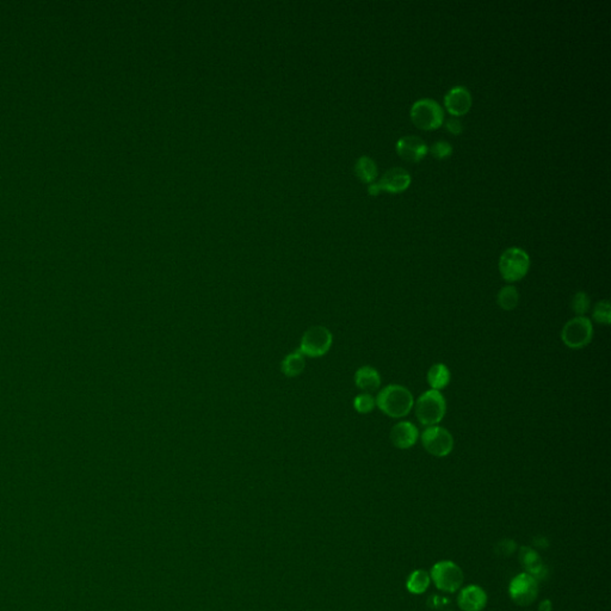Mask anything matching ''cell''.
<instances>
[{
	"mask_svg": "<svg viewBox=\"0 0 611 611\" xmlns=\"http://www.w3.org/2000/svg\"><path fill=\"white\" fill-rule=\"evenodd\" d=\"M375 402L380 411L390 418H404L409 416L414 406L412 393L406 387L400 385L385 387L378 392Z\"/></svg>",
	"mask_w": 611,
	"mask_h": 611,
	"instance_id": "1",
	"label": "cell"
},
{
	"mask_svg": "<svg viewBox=\"0 0 611 611\" xmlns=\"http://www.w3.org/2000/svg\"><path fill=\"white\" fill-rule=\"evenodd\" d=\"M414 406L416 419L428 428L440 424L447 412V402L440 390H426L416 399Z\"/></svg>",
	"mask_w": 611,
	"mask_h": 611,
	"instance_id": "2",
	"label": "cell"
},
{
	"mask_svg": "<svg viewBox=\"0 0 611 611\" xmlns=\"http://www.w3.org/2000/svg\"><path fill=\"white\" fill-rule=\"evenodd\" d=\"M498 266L502 278L506 282L514 283L526 277L529 271V254L519 247H510L502 253Z\"/></svg>",
	"mask_w": 611,
	"mask_h": 611,
	"instance_id": "3",
	"label": "cell"
},
{
	"mask_svg": "<svg viewBox=\"0 0 611 611\" xmlns=\"http://www.w3.org/2000/svg\"><path fill=\"white\" fill-rule=\"evenodd\" d=\"M411 120L416 128L433 130L443 125L444 111L436 101L423 98L414 101L411 108Z\"/></svg>",
	"mask_w": 611,
	"mask_h": 611,
	"instance_id": "4",
	"label": "cell"
},
{
	"mask_svg": "<svg viewBox=\"0 0 611 611\" xmlns=\"http://www.w3.org/2000/svg\"><path fill=\"white\" fill-rule=\"evenodd\" d=\"M593 337L591 320L586 316H576L566 323L561 331V340L566 347L579 350L588 347Z\"/></svg>",
	"mask_w": 611,
	"mask_h": 611,
	"instance_id": "5",
	"label": "cell"
},
{
	"mask_svg": "<svg viewBox=\"0 0 611 611\" xmlns=\"http://www.w3.org/2000/svg\"><path fill=\"white\" fill-rule=\"evenodd\" d=\"M333 335L328 328L323 326H313L304 332L300 342L301 354L304 357L318 359L326 354L332 347Z\"/></svg>",
	"mask_w": 611,
	"mask_h": 611,
	"instance_id": "6",
	"label": "cell"
},
{
	"mask_svg": "<svg viewBox=\"0 0 611 611\" xmlns=\"http://www.w3.org/2000/svg\"><path fill=\"white\" fill-rule=\"evenodd\" d=\"M430 578L443 592H456L464 583V572L452 561H440L432 567Z\"/></svg>",
	"mask_w": 611,
	"mask_h": 611,
	"instance_id": "7",
	"label": "cell"
},
{
	"mask_svg": "<svg viewBox=\"0 0 611 611\" xmlns=\"http://www.w3.org/2000/svg\"><path fill=\"white\" fill-rule=\"evenodd\" d=\"M421 438L425 450L435 457H445L454 449L452 433L438 425L425 428Z\"/></svg>",
	"mask_w": 611,
	"mask_h": 611,
	"instance_id": "8",
	"label": "cell"
},
{
	"mask_svg": "<svg viewBox=\"0 0 611 611\" xmlns=\"http://www.w3.org/2000/svg\"><path fill=\"white\" fill-rule=\"evenodd\" d=\"M509 595L514 603L521 607H528L538 598V580L526 572L518 574L511 580Z\"/></svg>",
	"mask_w": 611,
	"mask_h": 611,
	"instance_id": "9",
	"label": "cell"
},
{
	"mask_svg": "<svg viewBox=\"0 0 611 611\" xmlns=\"http://www.w3.org/2000/svg\"><path fill=\"white\" fill-rule=\"evenodd\" d=\"M411 184V175L405 168H393L387 170L381 180L369 185L370 195H378L380 191H387L390 194H399L405 191Z\"/></svg>",
	"mask_w": 611,
	"mask_h": 611,
	"instance_id": "10",
	"label": "cell"
},
{
	"mask_svg": "<svg viewBox=\"0 0 611 611\" xmlns=\"http://www.w3.org/2000/svg\"><path fill=\"white\" fill-rule=\"evenodd\" d=\"M397 152L401 159L416 163L421 161L428 152V146L423 139L414 135L401 137L397 142Z\"/></svg>",
	"mask_w": 611,
	"mask_h": 611,
	"instance_id": "11",
	"label": "cell"
},
{
	"mask_svg": "<svg viewBox=\"0 0 611 611\" xmlns=\"http://www.w3.org/2000/svg\"><path fill=\"white\" fill-rule=\"evenodd\" d=\"M444 106L452 116H462L471 106V94L464 86H455L444 97Z\"/></svg>",
	"mask_w": 611,
	"mask_h": 611,
	"instance_id": "12",
	"label": "cell"
},
{
	"mask_svg": "<svg viewBox=\"0 0 611 611\" xmlns=\"http://www.w3.org/2000/svg\"><path fill=\"white\" fill-rule=\"evenodd\" d=\"M419 438V431L411 421H400L390 430V440L397 449H409Z\"/></svg>",
	"mask_w": 611,
	"mask_h": 611,
	"instance_id": "13",
	"label": "cell"
},
{
	"mask_svg": "<svg viewBox=\"0 0 611 611\" xmlns=\"http://www.w3.org/2000/svg\"><path fill=\"white\" fill-rule=\"evenodd\" d=\"M457 604L462 611H483L487 605V595L478 585H469L459 592Z\"/></svg>",
	"mask_w": 611,
	"mask_h": 611,
	"instance_id": "14",
	"label": "cell"
},
{
	"mask_svg": "<svg viewBox=\"0 0 611 611\" xmlns=\"http://www.w3.org/2000/svg\"><path fill=\"white\" fill-rule=\"evenodd\" d=\"M519 561L523 569H526V573L533 576L535 579H543L547 576V567L535 549L521 547L519 552Z\"/></svg>",
	"mask_w": 611,
	"mask_h": 611,
	"instance_id": "15",
	"label": "cell"
},
{
	"mask_svg": "<svg viewBox=\"0 0 611 611\" xmlns=\"http://www.w3.org/2000/svg\"><path fill=\"white\" fill-rule=\"evenodd\" d=\"M354 383L363 393H373L381 385V378L378 370L373 366H361L354 374Z\"/></svg>",
	"mask_w": 611,
	"mask_h": 611,
	"instance_id": "16",
	"label": "cell"
},
{
	"mask_svg": "<svg viewBox=\"0 0 611 611\" xmlns=\"http://www.w3.org/2000/svg\"><path fill=\"white\" fill-rule=\"evenodd\" d=\"M450 370L443 363H436L428 369L426 380L432 390H442L449 385L450 382Z\"/></svg>",
	"mask_w": 611,
	"mask_h": 611,
	"instance_id": "17",
	"label": "cell"
},
{
	"mask_svg": "<svg viewBox=\"0 0 611 611\" xmlns=\"http://www.w3.org/2000/svg\"><path fill=\"white\" fill-rule=\"evenodd\" d=\"M304 366H306V359L299 350L287 354L280 363V370L287 378L299 376L304 371Z\"/></svg>",
	"mask_w": 611,
	"mask_h": 611,
	"instance_id": "18",
	"label": "cell"
},
{
	"mask_svg": "<svg viewBox=\"0 0 611 611\" xmlns=\"http://www.w3.org/2000/svg\"><path fill=\"white\" fill-rule=\"evenodd\" d=\"M431 583V578L424 569H416L411 573L406 583V588L412 595H423Z\"/></svg>",
	"mask_w": 611,
	"mask_h": 611,
	"instance_id": "19",
	"label": "cell"
},
{
	"mask_svg": "<svg viewBox=\"0 0 611 611\" xmlns=\"http://www.w3.org/2000/svg\"><path fill=\"white\" fill-rule=\"evenodd\" d=\"M356 175H359V180L366 183H374L376 177H378V166L374 160L369 156H361L356 166H354Z\"/></svg>",
	"mask_w": 611,
	"mask_h": 611,
	"instance_id": "20",
	"label": "cell"
},
{
	"mask_svg": "<svg viewBox=\"0 0 611 611\" xmlns=\"http://www.w3.org/2000/svg\"><path fill=\"white\" fill-rule=\"evenodd\" d=\"M497 302L499 307L504 311H514V308L517 307L519 304V292L517 288L514 285H506L504 288L500 289V292L497 295Z\"/></svg>",
	"mask_w": 611,
	"mask_h": 611,
	"instance_id": "21",
	"label": "cell"
},
{
	"mask_svg": "<svg viewBox=\"0 0 611 611\" xmlns=\"http://www.w3.org/2000/svg\"><path fill=\"white\" fill-rule=\"evenodd\" d=\"M592 316H593L595 323H602V325H610L611 306L609 301L603 300L597 302L593 307Z\"/></svg>",
	"mask_w": 611,
	"mask_h": 611,
	"instance_id": "22",
	"label": "cell"
},
{
	"mask_svg": "<svg viewBox=\"0 0 611 611\" xmlns=\"http://www.w3.org/2000/svg\"><path fill=\"white\" fill-rule=\"evenodd\" d=\"M572 309L576 316H584L591 307V300L588 294L584 292H578L572 299Z\"/></svg>",
	"mask_w": 611,
	"mask_h": 611,
	"instance_id": "23",
	"label": "cell"
},
{
	"mask_svg": "<svg viewBox=\"0 0 611 611\" xmlns=\"http://www.w3.org/2000/svg\"><path fill=\"white\" fill-rule=\"evenodd\" d=\"M375 406H376V402H375V399L371 394H359L357 397H354V409L357 412L361 413V414H366V413L371 412L375 409Z\"/></svg>",
	"mask_w": 611,
	"mask_h": 611,
	"instance_id": "24",
	"label": "cell"
},
{
	"mask_svg": "<svg viewBox=\"0 0 611 611\" xmlns=\"http://www.w3.org/2000/svg\"><path fill=\"white\" fill-rule=\"evenodd\" d=\"M428 149H430L432 156L440 160L448 158V156H452V144L445 140L435 141Z\"/></svg>",
	"mask_w": 611,
	"mask_h": 611,
	"instance_id": "25",
	"label": "cell"
},
{
	"mask_svg": "<svg viewBox=\"0 0 611 611\" xmlns=\"http://www.w3.org/2000/svg\"><path fill=\"white\" fill-rule=\"evenodd\" d=\"M495 550H497L498 555L510 557V555L514 553V550H516V542L512 541V540H502V541L499 542L498 545H497Z\"/></svg>",
	"mask_w": 611,
	"mask_h": 611,
	"instance_id": "26",
	"label": "cell"
},
{
	"mask_svg": "<svg viewBox=\"0 0 611 611\" xmlns=\"http://www.w3.org/2000/svg\"><path fill=\"white\" fill-rule=\"evenodd\" d=\"M444 125H445L447 130L454 134V135H459L461 132H464L462 122L459 121V118H456V117H452V118L447 120Z\"/></svg>",
	"mask_w": 611,
	"mask_h": 611,
	"instance_id": "27",
	"label": "cell"
},
{
	"mask_svg": "<svg viewBox=\"0 0 611 611\" xmlns=\"http://www.w3.org/2000/svg\"><path fill=\"white\" fill-rule=\"evenodd\" d=\"M552 609H553V604L549 600H543L538 607V611H552Z\"/></svg>",
	"mask_w": 611,
	"mask_h": 611,
	"instance_id": "28",
	"label": "cell"
}]
</instances>
